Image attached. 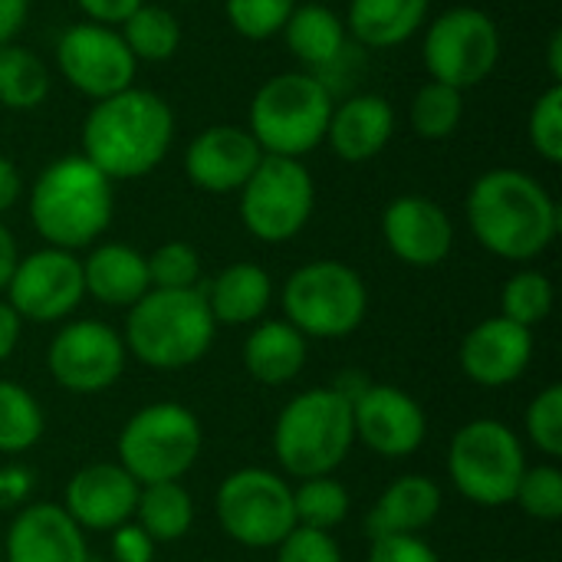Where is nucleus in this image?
<instances>
[{
	"label": "nucleus",
	"mask_w": 562,
	"mask_h": 562,
	"mask_svg": "<svg viewBox=\"0 0 562 562\" xmlns=\"http://www.w3.org/2000/svg\"><path fill=\"white\" fill-rule=\"evenodd\" d=\"M501 26L481 7H451L425 23L422 63L428 79L454 89L481 86L501 63Z\"/></svg>",
	"instance_id": "nucleus-10"
},
{
	"label": "nucleus",
	"mask_w": 562,
	"mask_h": 562,
	"mask_svg": "<svg viewBox=\"0 0 562 562\" xmlns=\"http://www.w3.org/2000/svg\"><path fill=\"white\" fill-rule=\"evenodd\" d=\"M112 557L115 562H151L155 540L138 524H122L112 530Z\"/></svg>",
	"instance_id": "nucleus-43"
},
{
	"label": "nucleus",
	"mask_w": 562,
	"mask_h": 562,
	"mask_svg": "<svg viewBox=\"0 0 562 562\" xmlns=\"http://www.w3.org/2000/svg\"><path fill=\"white\" fill-rule=\"evenodd\" d=\"M33 0H0V46L16 43V36L23 33L26 20H30Z\"/></svg>",
	"instance_id": "nucleus-46"
},
{
	"label": "nucleus",
	"mask_w": 562,
	"mask_h": 562,
	"mask_svg": "<svg viewBox=\"0 0 562 562\" xmlns=\"http://www.w3.org/2000/svg\"><path fill=\"white\" fill-rule=\"evenodd\" d=\"M553 283L547 273L540 270H520L514 273L504 290H501V316H507L517 326L533 329L537 323H543L553 310Z\"/></svg>",
	"instance_id": "nucleus-35"
},
{
	"label": "nucleus",
	"mask_w": 562,
	"mask_h": 562,
	"mask_svg": "<svg viewBox=\"0 0 562 562\" xmlns=\"http://www.w3.org/2000/svg\"><path fill=\"white\" fill-rule=\"evenodd\" d=\"M263 151L247 125L221 122L201 128L191 145L184 148V175L198 191L207 194H237L254 168L260 165Z\"/></svg>",
	"instance_id": "nucleus-17"
},
{
	"label": "nucleus",
	"mask_w": 562,
	"mask_h": 562,
	"mask_svg": "<svg viewBox=\"0 0 562 562\" xmlns=\"http://www.w3.org/2000/svg\"><path fill=\"white\" fill-rule=\"evenodd\" d=\"M527 435L530 441L547 454V458H560L562 454V389L550 385L543 389L530 408H527Z\"/></svg>",
	"instance_id": "nucleus-40"
},
{
	"label": "nucleus",
	"mask_w": 562,
	"mask_h": 562,
	"mask_svg": "<svg viewBox=\"0 0 562 562\" xmlns=\"http://www.w3.org/2000/svg\"><path fill=\"white\" fill-rule=\"evenodd\" d=\"M468 227L474 240L514 263L537 260L560 234L553 194L520 168H491L468 191Z\"/></svg>",
	"instance_id": "nucleus-2"
},
{
	"label": "nucleus",
	"mask_w": 562,
	"mask_h": 562,
	"mask_svg": "<svg viewBox=\"0 0 562 562\" xmlns=\"http://www.w3.org/2000/svg\"><path fill=\"white\" fill-rule=\"evenodd\" d=\"M175 142V112L165 95L128 86L109 99L92 102L82 119L79 145L112 184L151 175Z\"/></svg>",
	"instance_id": "nucleus-1"
},
{
	"label": "nucleus",
	"mask_w": 562,
	"mask_h": 562,
	"mask_svg": "<svg viewBox=\"0 0 562 562\" xmlns=\"http://www.w3.org/2000/svg\"><path fill=\"white\" fill-rule=\"evenodd\" d=\"M349 514V491L333 477H306L296 491H293V517L296 527H310V530H333L346 520Z\"/></svg>",
	"instance_id": "nucleus-34"
},
{
	"label": "nucleus",
	"mask_w": 562,
	"mask_h": 562,
	"mask_svg": "<svg viewBox=\"0 0 562 562\" xmlns=\"http://www.w3.org/2000/svg\"><path fill=\"white\" fill-rule=\"evenodd\" d=\"M16 260H20L16 240H13V234L0 224V293H3L7 283H10V277H13V270H16Z\"/></svg>",
	"instance_id": "nucleus-49"
},
{
	"label": "nucleus",
	"mask_w": 562,
	"mask_h": 562,
	"mask_svg": "<svg viewBox=\"0 0 562 562\" xmlns=\"http://www.w3.org/2000/svg\"><path fill=\"white\" fill-rule=\"evenodd\" d=\"M382 237L402 263L438 267L454 247V221L438 201L425 194H402L389 201L382 214Z\"/></svg>",
	"instance_id": "nucleus-18"
},
{
	"label": "nucleus",
	"mask_w": 562,
	"mask_h": 562,
	"mask_svg": "<svg viewBox=\"0 0 562 562\" xmlns=\"http://www.w3.org/2000/svg\"><path fill=\"white\" fill-rule=\"evenodd\" d=\"M547 69H550V79L562 86V30H553L547 43Z\"/></svg>",
	"instance_id": "nucleus-51"
},
{
	"label": "nucleus",
	"mask_w": 562,
	"mask_h": 562,
	"mask_svg": "<svg viewBox=\"0 0 562 562\" xmlns=\"http://www.w3.org/2000/svg\"><path fill=\"white\" fill-rule=\"evenodd\" d=\"M56 66L63 79L86 99L99 102L135 86L138 59L128 53L119 26L72 23L56 40Z\"/></svg>",
	"instance_id": "nucleus-13"
},
{
	"label": "nucleus",
	"mask_w": 562,
	"mask_h": 562,
	"mask_svg": "<svg viewBox=\"0 0 562 562\" xmlns=\"http://www.w3.org/2000/svg\"><path fill=\"white\" fill-rule=\"evenodd\" d=\"M333 105L326 79L313 72H280L254 92L247 132L263 155L303 161V155L326 142Z\"/></svg>",
	"instance_id": "nucleus-5"
},
{
	"label": "nucleus",
	"mask_w": 562,
	"mask_h": 562,
	"mask_svg": "<svg viewBox=\"0 0 562 562\" xmlns=\"http://www.w3.org/2000/svg\"><path fill=\"white\" fill-rule=\"evenodd\" d=\"M86 300L82 260L59 247L33 250L16 260V270L7 283V303L20 319L59 323Z\"/></svg>",
	"instance_id": "nucleus-15"
},
{
	"label": "nucleus",
	"mask_w": 562,
	"mask_h": 562,
	"mask_svg": "<svg viewBox=\"0 0 562 562\" xmlns=\"http://www.w3.org/2000/svg\"><path fill=\"white\" fill-rule=\"evenodd\" d=\"M23 194V178H20V168L0 155V214H7Z\"/></svg>",
	"instance_id": "nucleus-48"
},
{
	"label": "nucleus",
	"mask_w": 562,
	"mask_h": 562,
	"mask_svg": "<svg viewBox=\"0 0 562 562\" xmlns=\"http://www.w3.org/2000/svg\"><path fill=\"white\" fill-rule=\"evenodd\" d=\"M145 0H76V7L82 10V16L89 23H102V26H119Z\"/></svg>",
	"instance_id": "nucleus-44"
},
{
	"label": "nucleus",
	"mask_w": 562,
	"mask_h": 562,
	"mask_svg": "<svg viewBox=\"0 0 562 562\" xmlns=\"http://www.w3.org/2000/svg\"><path fill=\"white\" fill-rule=\"evenodd\" d=\"M135 517L155 543H178L194 524V501L178 481L145 484L138 491Z\"/></svg>",
	"instance_id": "nucleus-30"
},
{
	"label": "nucleus",
	"mask_w": 562,
	"mask_h": 562,
	"mask_svg": "<svg viewBox=\"0 0 562 562\" xmlns=\"http://www.w3.org/2000/svg\"><path fill=\"white\" fill-rule=\"evenodd\" d=\"M142 484L122 464H89L66 484V514L82 530H115L135 517Z\"/></svg>",
	"instance_id": "nucleus-20"
},
{
	"label": "nucleus",
	"mask_w": 562,
	"mask_h": 562,
	"mask_svg": "<svg viewBox=\"0 0 562 562\" xmlns=\"http://www.w3.org/2000/svg\"><path fill=\"white\" fill-rule=\"evenodd\" d=\"M319 3H329V0H319Z\"/></svg>",
	"instance_id": "nucleus-53"
},
{
	"label": "nucleus",
	"mask_w": 562,
	"mask_h": 562,
	"mask_svg": "<svg viewBox=\"0 0 562 562\" xmlns=\"http://www.w3.org/2000/svg\"><path fill=\"white\" fill-rule=\"evenodd\" d=\"M125 356V342L109 323L76 319L53 336L46 369L59 389L72 395H95L122 379Z\"/></svg>",
	"instance_id": "nucleus-14"
},
{
	"label": "nucleus",
	"mask_w": 562,
	"mask_h": 562,
	"mask_svg": "<svg viewBox=\"0 0 562 562\" xmlns=\"http://www.w3.org/2000/svg\"><path fill=\"white\" fill-rule=\"evenodd\" d=\"M369 385H372V382H369L362 372H342V375H339V379H336L329 389H336V392H339V395H342V398L352 405V402H356V398H359V395H362Z\"/></svg>",
	"instance_id": "nucleus-50"
},
{
	"label": "nucleus",
	"mask_w": 562,
	"mask_h": 562,
	"mask_svg": "<svg viewBox=\"0 0 562 562\" xmlns=\"http://www.w3.org/2000/svg\"><path fill=\"white\" fill-rule=\"evenodd\" d=\"M0 562H3V553H0Z\"/></svg>",
	"instance_id": "nucleus-54"
},
{
	"label": "nucleus",
	"mask_w": 562,
	"mask_h": 562,
	"mask_svg": "<svg viewBox=\"0 0 562 562\" xmlns=\"http://www.w3.org/2000/svg\"><path fill=\"white\" fill-rule=\"evenodd\" d=\"M277 562H342V550L326 530L293 527L277 547Z\"/></svg>",
	"instance_id": "nucleus-41"
},
{
	"label": "nucleus",
	"mask_w": 562,
	"mask_h": 562,
	"mask_svg": "<svg viewBox=\"0 0 562 562\" xmlns=\"http://www.w3.org/2000/svg\"><path fill=\"white\" fill-rule=\"evenodd\" d=\"M369 562H441L422 537H375Z\"/></svg>",
	"instance_id": "nucleus-42"
},
{
	"label": "nucleus",
	"mask_w": 562,
	"mask_h": 562,
	"mask_svg": "<svg viewBox=\"0 0 562 562\" xmlns=\"http://www.w3.org/2000/svg\"><path fill=\"white\" fill-rule=\"evenodd\" d=\"M115 217L112 181L82 155L49 161L30 188V224L46 247H92Z\"/></svg>",
	"instance_id": "nucleus-3"
},
{
	"label": "nucleus",
	"mask_w": 562,
	"mask_h": 562,
	"mask_svg": "<svg viewBox=\"0 0 562 562\" xmlns=\"http://www.w3.org/2000/svg\"><path fill=\"white\" fill-rule=\"evenodd\" d=\"M527 471V454L520 438L494 418L468 422L448 448L451 484L481 507L514 504L520 477Z\"/></svg>",
	"instance_id": "nucleus-9"
},
{
	"label": "nucleus",
	"mask_w": 562,
	"mask_h": 562,
	"mask_svg": "<svg viewBox=\"0 0 562 562\" xmlns=\"http://www.w3.org/2000/svg\"><path fill=\"white\" fill-rule=\"evenodd\" d=\"M201 454V422L178 402L135 412L119 435V464L138 484L181 481Z\"/></svg>",
	"instance_id": "nucleus-8"
},
{
	"label": "nucleus",
	"mask_w": 562,
	"mask_h": 562,
	"mask_svg": "<svg viewBox=\"0 0 562 562\" xmlns=\"http://www.w3.org/2000/svg\"><path fill=\"white\" fill-rule=\"evenodd\" d=\"M352 445V405L336 389L300 392L273 428V454L283 471L300 481L333 474L349 458Z\"/></svg>",
	"instance_id": "nucleus-6"
},
{
	"label": "nucleus",
	"mask_w": 562,
	"mask_h": 562,
	"mask_svg": "<svg viewBox=\"0 0 562 562\" xmlns=\"http://www.w3.org/2000/svg\"><path fill=\"white\" fill-rule=\"evenodd\" d=\"M165 3H191V0H165Z\"/></svg>",
	"instance_id": "nucleus-52"
},
{
	"label": "nucleus",
	"mask_w": 562,
	"mask_h": 562,
	"mask_svg": "<svg viewBox=\"0 0 562 562\" xmlns=\"http://www.w3.org/2000/svg\"><path fill=\"white\" fill-rule=\"evenodd\" d=\"M369 310V290L359 270L342 260H310L283 283V313L306 339L352 336Z\"/></svg>",
	"instance_id": "nucleus-7"
},
{
	"label": "nucleus",
	"mask_w": 562,
	"mask_h": 562,
	"mask_svg": "<svg viewBox=\"0 0 562 562\" xmlns=\"http://www.w3.org/2000/svg\"><path fill=\"white\" fill-rule=\"evenodd\" d=\"M395 105L379 95V92H356L349 99H342L339 105H333L329 115V128H326V142L336 151L339 161L349 165H366L372 158H379L392 135H395Z\"/></svg>",
	"instance_id": "nucleus-22"
},
{
	"label": "nucleus",
	"mask_w": 562,
	"mask_h": 562,
	"mask_svg": "<svg viewBox=\"0 0 562 562\" xmlns=\"http://www.w3.org/2000/svg\"><path fill=\"white\" fill-rule=\"evenodd\" d=\"M82 283L86 296H92L95 303L132 310L151 290L148 260L132 244H95L82 260Z\"/></svg>",
	"instance_id": "nucleus-23"
},
{
	"label": "nucleus",
	"mask_w": 562,
	"mask_h": 562,
	"mask_svg": "<svg viewBox=\"0 0 562 562\" xmlns=\"http://www.w3.org/2000/svg\"><path fill=\"white\" fill-rule=\"evenodd\" d=\"M214 507L224 533L247 550H277L296 527L293 487L263 468H244L224 477Z\"/></svg>",
	"instance_id": "nucleus-12"
},
{
	"label": "nucleus",
	"mask_w": 562,
	"mask_h": 562,
	"mask_svg": "<svg viewBox=\"0 0 562 562\" xmlns=\"http://www.w3.org/2000/svg\"><path fill=\"white\" fill-rule=\"evenodd\" d=\"M43 438V408L16 382L0 379V454H23Z\"/></svg>",
	"instance_id": "nucleus-33"
},
{
	"label": "nucleus",
	"mask_w": 562,
	"mask_h": 562,
	"mask_svg": "<svg viewBox=\"0 0 562 562\" xmlns=\"http://www.w3.org/2000/svg\"><path fill=\"white\" fill-rule=\"evenodd\" d=\"M514 501L524 507L527 517L543 520V524H557L562 517V471L553 464L527 468Z\"/></svg>",
	"instance_id": "nucleus-38"
},
{
	"label": "nucleus",
	"mask_w": 562,
	"mask_h": 562,
	"mask_svg": "<svg viewBox=\"0 0 562 562\" xmlns=\"http://www.w3.org/2000/svg\"><path fill=\"white\" fill-rule=\"evenodd\" d=\"M408 122H412V132L425 142L451 138L464 122V92L448 82L428 79L412 99Z\"/></svg>",
	"instance_id": "nucleus-32"
},
{
	"label": "nucleus",
	"mask_w": 562,
	"mask_h": 562,
	"mask_svg": "<svg viewBox=\"0 0 562 562\" xmlns=\"http://www.w3.org/2000/svg\"><path fill=\"white\" fill-rule=\"evenodd\" d=\"M296 3L300 0H224V13L237 36L263 43L283 33Z\"/></svg>",
	"instance_id": "nucleus-36"
},
{
	"label": "nucleus",
	"mask_w": 562,
	"mask_h": 562,
	"mask_svg": "<svg viewBox=\"0 0 562 562\" xmlns=\"http://www.w3.org/2000/svg\"><path fill=\"white\" fill-rule=\"evenodd\" d=\"M244 366L260 385H286L306 366V336L286 319H263L244 342Z\"/></svg>",
	"instance_id": "nucleus-28"
},
{
	"label": "nucleus",
	"mask_w": 562,
	"mask_h": 562,
	"mask_svg": "<svg viewBox=\"0 0 562 562\" xmlns=\"http://www.w3.org/2000/svg\"><path fill=\"white\" fill-rule=\"evenodd\" d=\"M33 491V474L20 464L0 468V510L23 507Z\"/></svg>",
	"instance_id": "nucleus-45"
},
{
	"label": "nucleus",
	"mask_w": 562,
	"mask_h": 562,
	"mask_svg": "<svg viewBox=\"0 0 562 562\" xmlns=\"http://www.w3.org/2000/svg\"><path fill=\"white\" fill-rule=\"evenodd\" d=\"M119 33L138 63H168L181 49V23L168 3L145 0L119 23Z\"/></svg>",
	"instance_id": "nucleus-29"
},
{
	"label": "nucleus",
	"mask_w": 562,
	"mask_h": 562,
	"mask_svg": "<svg viewBox=\"0 0 562 562\" xmlns=\"http://www.w3.org/2000/svg\"><path fill=\"white\" fill-rule=\"evenodd\" d=\"M217 323L204 290H148L125 319V352L148 369H188L201 362L214 342Z\"/></svg>",
	"instance_id": "nucleus-4"
},
{
	"label": "nucleus",
	"mask_w": 562,
	"mask_h": 562,
	"mask_svg": "<svg viewBox=\"0 0 562 562\" xmlns=\"http://www.w3.org/2000/svg\"><path fill=\"white\" fill-rule=\"evenodd\" d=\"M201 290H204V300H207L214 323H224V326L257 323L270 310V300H273L270 273L260 263H247V260L224 267Z\"/></svg>",
	"instance_id": "nucleus-25"
},
{
	"label": "nucleus",
	"mask_w": 562,
	"mask_h": 562,
	"mask_svg": "<svg viewBox=\"0 0 562 562\" xmlns=\"http://www.w3.org/2000/svg\"><path fill=\"white\" fill-rule=\"evenodd\" d=\"M280 36L286 40V49L310 69H329L349 49L346 20L319 0L296 3Z\"/></svg>",
	"instance_id": "nucleus-26"
},
{
	"label": "nucleus",
	"mask_w": 562,
	"mask_h": 562,
	"mask_svg": "<svg viewBox=\"0 0 562 562\" xmlns=\"http://www.w3.org/2000/svg\"><path fill=\"white\" fill-rule=\"evenodd\" d=\"M431 0H349L346 30L359 46L395 49L428 23Z\"/></svg>",
	"instance_id": "nucleus-27"
},
{
	"label": "nucleus",
	"mask_w": 562,
	"mask_h": 562,
	"mask_svg": "<svg viewBox=\"0 0 562 562\" xmlns=\"http://www.w3.org/2000/svg\"><path fill=\"white\" fill-rule=\"evenodd\" d=\"M527 138L533 145V151L550 161H562V86L550 82V89H543L527 115Z\"/></svg>",
	"instance_id": "nucleus-39"
},
{
	"label": "nucleus",
	"mask_w": 562,
	"mask_h": 562,
	"mask_svg": "<svg viewBox=\"0 0 562 562\" xmlns=\"http://www.w3.org/2000/svg\"><path fill=\"white\" fill-rule=\"evenodd\" d=\"M352 425L356 438L389 461L415 454L428 435L425 408L395 385H369L352 402Z\"/></svg>",
	"instance_id": "nucleus-16"
},
{
	"label": "nucleus",
	"mask_w": 562,
	"mask_h": 562,
	"mask_svg": "<svg viewBox=\"0 0 562 562\" xmlns=\"http://www.w3.org/2000/svg\"><path fill=\"white\" fill-rule=\"evenodd\" d=\"M533 359V329L491 316L477 323L461 342V369L474 385L504 389L514 385Z\"/></svg>",
	"instance_id": "nucleus-19"
},
{
	"label": "nucleus",
	"mask_w": 562,
	"mask_h": 562,
	"mask_svg": "<svg viewBox=\"0 0 562 562\" xmlns=\"http://www.w3.org/2000/svg\"><path fill=\"white\" fill-rule=\"evenodd\" d=\"M3 562H89L86 530L59 504H26L7 530Z\"/></svg>",
	"instance_id": "nucleus-21"
},
{
	"label": "nucleus",
	"mask_w": 562,
	"mask_h": 562,
	"mask_svg": "<svg viewBox=\"0 0 562 562\" xmlns=\"http://www.w3.org/2000/svg\"><path fill=\"white\" fill-rule=\"evenodd\" d=\"M240 194V221L263 244L293 240L313 217L316 184L300 158L263 155Z\"/></svg>",
	"instance_id": "nucleus-11"
},
{
	"label": "nucleus",
	"mask_w": 562,
	"mask_h": 562,
	"mask_svg": "<svg viewBox=\"0 0 562 562\" xmlns=\"http://www.w3.org/2000/svg\"><path fill=\"white\" fill-rule=\"evenodd\" d=\"M53 76L46 63L20 43L0 46V105L10 112H33L46 102Z\"/></svg>",
	"instance_id": "nucleus-31"
},
{
	"label": "nucleus",
	"mask_w": 562,
	"mask_h": 562,
	"mask_svg": "<svg viewBox=\"0 0 562 562\" xmlns=\"http://www.w3.org/2000/svg\"><path fill=\"white\" fill-rule=\"evenodd\" d=\"M145 260L151 290H194L201 280V257L184 240H168L155 247Z\"/></svg>",
	"instance_id": "nucleus-37"
},
{
	"label": "nucleus",
	"mask_w": 562,
	"mask_h": 562,
	"mask_svg": "<svg viewBox=\"0 0 562 562\" xmlns=\"http://www.w3.org/2000/svg\"><path fill=\"white\" fill-rule=\"evenodd\" d=\"M20 323L23 319L16 316V310L7 300H0V362H7L20 342V329H23Z\"/></svg>",
	"instance_id": "nucleus-47"
},
{
	"label": "nucleus",
	"mask_w": 562,
	"mask_h": 562,
	"mask_svg": "<svg viewBox=\"0 0 562 562\" xmlns=\"http://www.w3.org/2000/svg\"><path fill=\"white\" fill-rule=\"evenodd\" d=\"M441 487L425 474H405L385 487L366 517L369 537H418L441 514Z\"/></svg>",
	"instance_id": "nucleus-24"
}]
</instances>
